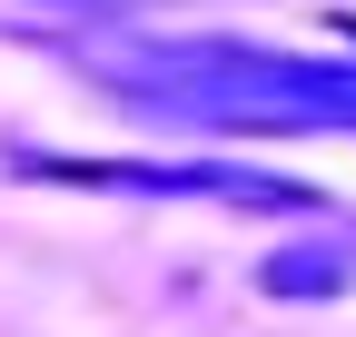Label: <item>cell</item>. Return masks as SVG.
<instances>
[{"label": "cell", "mask_w": 356, "mask_h": 337, "mask_svg": "<svg viewBox=\"0 0 356 337\" xmlns=\"http://www.w3.org/2000/svg\"><path fill=\"white\" fill-rule=\"evenodd\" d=\"M109 90L188 130L238 139H297V130H356V60H297L248 40H178V50H109Z\"/></svg>", "instance_id": "6da1fadb"}, {"label": "cell", "mask_w": 356, "mask_h": 337, "mask_svg": "<svg viewBox=\"0 0 356 337\" xmlns=\"http://www.w3.org/2000/svg\"><path fill=\"white\" fill-rule=\"evenodd\" d=\"M30 179H70V189H139V198H228V208H307L297 179H267L248 159H50L20 149Z\"/></svg>", "instance_id": "7a4b0ae2"}, {"label": "cell", "mask_w": 356, "mask_h": 337, "mask_svg": "<svg viewBox=\"0 0 356 337\" xmlns=\"http://www.w3.org/2000/svg\"><path fill=\"white\" fill-rule=\"evenodd\" d=\"M257 288H267V298H337V288H356V248H337V238L267 248V258H257Z\"/></svg>", "instance_id": "3957f363"}, {"label": "cell", "mask_w": 356, "mask_h": 337, "mask_svg": "<svg viewBox=\"0 0 356 337\" xmlns=\"http://www.w3.org/2000/svg\"><path fill=\"white\" fill-rule=\"evenodd\" d=\"M30 10H60V20H99V10H139V0H30Z\"/></svg>", "instance_id": "277c9868"}]
</instances>
